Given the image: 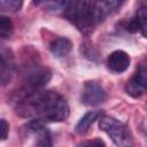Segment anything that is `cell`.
Wrapping results in <instances>:
<instances>
[{
  "label": "cell",
  "instance_id": "14",
  "mask_svg": "<svg viewBox=\"0 0 147 147\" xmlns=\"http://www.w3.org/2000/svg\"><path fill=\"white\" fill-rule=\"evenodd\" d=\"M11 28H13L11 21L7 16L0 14V33H8V32H10Z\"/></svg>",
  "mask_w": 147,
  "mask_h": 147
},
{
  "label": "cell",
  "instance_id": "7",
  "mask_svg": "<svg viewBox=\"0 0 147 147\" xmlns=\"http://www.w3.org/2000/svg\"><path fill=\"white\" fill-rule=\"evenodd\" d=\"M14 70L15 63L13 54L6 48L0 49V86H5L11 80Z\"/></svg>",
  "mask_w": 147,
  "mask_h": 147
},
{
  "label": "cell",
  "instance_id": "5",
  "mask_svg": "<svg viewBox=\"0 0 147 147\" xmlns=\"http://www.w3.org/2000/svg\"><path fill=\"white\" fill-rule=\"evenodd\" d=\"M107 99L106 91L96 82H87L84 85L82 102L86 106H99Z\"/></svg>",
  "mask_w": 147,
  "mask_h": 147
},
{
  "label": "cell",
  "instance_id": "4",
  "mask_svg": "<svg viewBox=\"0 0 147 147\" xmlns=\"http://www.w3.org/2000/svg\"><path fill=\"white\" fill-rule=\"evenodd\" d=\"M51 77L52 74L49 69L38 63H32L26 65L24 70V82L30 91L39 90L44 87L51 80Z\"/></svg>",
  "mask_w": 147,
  "mask_h": 147
},
{
  "label": "cell",
  "instance_id": "16",
  "mask_svg": "<svg viewBox=\"0 0 147 147\" xmlns=\"http://www.w3.org/2000/svg\"><path fill=\"white\" fill-rule=\"evenodd\" d=\"M124 1H125V0H117V6H118V5H122Z\"/></svg>",
  "mask_w": 147,
  "mask_h": 147
},
{
  "label": "cell",
  "instance_id": "12",
  "mask_svg": "<svg viewBox=\"0 0 147 147\" xmlns=\"http://www.w3.org/2000/svg\"><path fill=\"white\" fill-rule=\"evenodd\" d=\"M100 116L99 111H88L86 113L77 123L76 125V132L79 134H84L88 131L90 126L95 122V119H98Z\"/></svg>",
  "mask_w": 147,
  "mask_h": 147
},
{
  "label": "cell",
  "instance_id": "15",
  "mask_svg": "<svg viewBox=\"0 0 147 147\" xmlns=\"http://www.w3.org/2000/svg\"><path fill=\"white\" fill-rule=\"evenodd\" d=\"M8 132H9V124L7 123L6 119L0 118V141L7 139Z\"/></svg>",
  "mask_w": 147,
  "mask_h": 147
},
{
  "label": "cell",
  "instance_id": "13",
  "mask_svg": "<svg viewBox=\"0 0 147 147\" xmlns=\"http://www.w3.org/2000/svg\"><path fill=\"white\" fill-rule=\"evenodd\" d=\"M22 5L23 0H0V9L6 11H18Z\"/></svg>",
  "mask_w": 147,
  "mask_h": 147
},
{
  "label": "cell",
  "instance_id": "3",
  "mask_svg": "<svg viewBox=\"0 0 147 147\" xmlns=\"http://www.w3.org/2000/svg\"><path fill=\"white\" fill-rule=\"evenodd\" d=\"M98 119L100 130L108 134L114 144L117 146H127L132 144L131 134L123 123L110 116H100Z\"/></svg>",
  "mask_w": 147,
  "mask_h": 147
},
{
  "label": "cell",
  "instance_id": "10",
  "mask_svg": "<svg viewBox=\"0 0 147 147\" xmlns=\"http://www.w3.org/2000/svg\"><path fill=\"white\" fill-rule=\"evenodd\" d=\"M72 44L68 38H56L49 44L52 54L56 57H64L71 51Z\"/></svg>",
  "mask_w": 147,
  "mask_h": 147
},
{
  "label": "cell",
  "instance_id": "2",
  "mask_svg": "<svg viewBox=\"0 0 147 147\" xmlns=\"http://www.w3.org/2000/svg\"><path fill=\"white\" fill-rule=\"evenodd\" d=\"M63 13L65 17L84 34L93 31L95 21L90 0H63Z\"/></svg>",
  "mask_w": 147,
  "mask_h": 147
},
{
  "label": "cell",
  "instance_id": "6",
  "mask_svg": "<svg viewBox=\"0 0 147 147\" xmlns=\"http://www.w3.org/2000/svg\"><path fill=\"white\" fill-rule=\"evenodd\" d=\"M146 65L141 64L134 76L127 80L125 90L129 95L132 98H139L146 91Z\"/></svg>",
  "mask_w": 147,
  "mask_h": 147
},
{
  "label": "cell",
  "instance_id": "8",
  "mask_svg": "<svg viewBox=\"0 0 147 147\" xmlns=\"http://www.w3.org/2000/svg\"><path fill=\"white\" fill-rule=\"evenodd\" d=\"M130 63H131V59L129 54L124 51H115L107 59L108 69L116 74H121L127 70Z\"/></svg>",
  "mask_w": 147,
  "mask_h": 147
},
{
  "label": "cell",
  "instance_id": "9",
  "mask_svg": "<svg viewBox=\"0 0 147 147\" xmlns=\"http://www.w3.org/2000/svg\"><path fill=\"white\" fill-rule=\"evenodd\" d=\"M117 6V0H94L92 13L95 23L106 20Z\"/></svg>",
  "mask_w": 147,
  "mask_h": 147
},
{
  "label": "cell",
  "instance_id": "11",
  "mask_svg": "<svg viewBox=\"0 0 147 147\" xmlns=\"http://www.w3.org/2000/svg\"><path fill=\"white\" fill-rule=\"evenodd\" d=\"M146 18H147V14H146V7L142 6L136 17L132 18V21L129 23L127 25V30L131 32H137L140 31L142 33V36H146Z\"/></svg>",
  "mask_w": 147,
  "mask_h": 147
},
{
  "label": "cell",
  "instance_id": "1",
  "mask_svg": "<svg viewBox=\"0 0 147 147\" xmlns=\"http://www.w3.org/2000/svg\"><path fill=\"white\" fill-rule=\"evenodd\" d=\"M17 113L21 116L41 122H63L69 116L65 99L54 91L29 90L17 101Z\"/></svg>",
  "mask_w": 147,
  "mask_h": 147
}]
</instances>
